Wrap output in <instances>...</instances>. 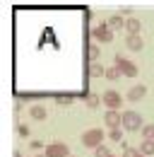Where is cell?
Here are the masks:
<instances>
[{
	"label": "cell",
	"mask_w": 154,
	"mask_h": 157,
	"mask_svg": "<svg viewBox=\"0 0 154 157\" xmlns=\"http://www.w3.org/2000/svg\"><path fill=\"white\" fill-rule=\"evenodd\" d=\"M79 140H82V145H84L87 150H96V147L106 145V143H104V140H106V133H104L101 128H87V131L79 136Z\"/></svg>",
	"instance_id": "obj_1"
},
{
	"label": "cell",
	"mask_w": 154,
	"mask_h": 157,
	"mask_svg": "<svg viewBox=\"0 0 154 157\" xmlns=\"http://www.w3.org/2000/svg\"><path fill=\"white\" fill-rule=\"evenodd\" d=\"M145 128V123H142V116L133 111V109H128V111H123V131H130V133H137V131H142Z\"/></svg>",
	"instance_id": "obj_2"
},
{
	"label": "cell",
	"mask_w": 154,
	"mask_h": 157,
	"mask_svg": "<svg viewBox=\"0 0 154 157\" xmlns=\"http://www.w3.org/2000/svg\"><path fill=\"white\" fill-rule=\"evenodd\" d=\"M113 65L120 70V75H125V78H137V73H140L137 63H133V60L125 58V56H116V58H113Z\"/></svg>",
	"instance_id": "obj_3"
},
{
	"label": "cell",
	"mask_w": 154,
	"mask_h": 157,
	"mask_svg": "<svg viewBox=\"0 0 154 157\" xmlns=\"http://www.w3.org/2000/svg\"><path fill=\"white\" fill-rule=\"evenodd\" d=\"M101 101H104V106H106V109L118 111V109L123 106V94H120L118 90H106V92L101 94Z\"/></svg>",
	"instance_id": "obj_4"
},
{
	"label": "cell",
	"mask_w": 154,
	"mask_h": 157,
	"mask_svg": "<svg viewBox=\"0 0 154 157\" xmlns=\"http://www.w3.org/2000/svg\"><path fill=\"white\" fill-rule=\"evenodd\" d=\"M92 36H94L96 41L108 44V41H113V29L108 27V22H99L96 27H92Z\"/></svg>",
	"instance_id": "obj_5"
},
{
	"label": "cell",
	"mask_w": 154,
	"mask_h": 157,
	"mask_svg": "<svg viewBox=\"0 0 154 157\" xmlns=\"http://www.w3.org/2000/svg\"><path fill=\"white\" fill-rule=\"evenodd\" d=\"M43 155L46 157H70V147H68L65 143L56 140V143H48V145H46Z\"/></svg>",
	"instance_id": "obj_6"
},
{
	"label": "cell",
	"mask_w": 154,
	"mask_h": 157,
	"mask_svg": "<svg viewBox=\"0 0 154 157\" xmlns=\"http://www.w3.org/2000/svg\"><path fill=\"white\" fill-rule=\"evenodd\" d=\"M104 123L108 126V131H111V128H123V111L106 109V111H104Z\"/></svg>",
	"instance_id": "obj_7"
},
{
	"label": "cell",
	"mask_w": 154,
	"mask_h": 157,
	"mask_svg": "<svg viewBox=\"0 0 154 157\" xmlns=\"http://www.w3.org/2000/svg\"><path fill=\"white\" fill-rule=\"evenodd\" d=\"M147 94V85H142V82H137L133 85L130 90H128V94H125V101H142Z\"/></svg>",
	"instance_id": "obj_8"
},
{
	"label": "cell",
	"mask_w": 154,
	"mask_h": 157,
	"mask_svg": "<svg viewBox=\"0 0 154 157\" xmlns=\"http://www.w3.org/2000/svg\"><path fill=\"white\" fill-rule=\"evenodd\" d=\"M125 46H128L130 51H142V48H145V41H142L140 34H128V36H125Z\"/></svg>",
	"instance_id": "obj_9"
},
{
	"label": "cell",
	"mask_w": 154,
	"mask_h": 157,
	"mask_svg": "<svg viewBox=\"0 0 154 157\" xmlns=\"http://www.w3.org/2000/svg\"><path fill=\"white\" fill-rule=\"evenodd\" d=\"M99 58H101L99 44H87V65H89V63H99Z\"/></svg>",
	"instance_id": "obj_10"
},
{
	"label": "cell",
	"mask_w": 154,
	"mask_h": 157,
	"mask_svg": "<svg viewBox=\"0 0 154 157\" xmlns=\"http://www.w3.org/2000/svg\"><path fill=\"white\" fill-rule=\"evenodd\" d=\"M87 75L89 78H106V68L101 63H89L87 65Z\"/></svg>",
	"instance_id": "obj_11"
},
{
	"label": "cell",
	"mask_w": 154,
	"mask_h": 157,
	"mask_svg": "<svg viewBox=\"0 0 154 157\" xmlns=\"http://www.w3.org/2000/svg\"><path fill=\"white\" fill-rule=\"evenodd\" d=\"M140 29H142L140 17H130V20H125V32H128V34H140Z\"/></svg>",
	"instance_id": "obj_12"
},
{
	"label": "cell",
	"mask_w": 154,
	"mask_h": 157,
	"mask_svg": "<svg viewBox=\"0 0 154 157\" xmlns=\"http://www.w3.org/2000/svg\"><path fill=\"white\" fill-rule=\"evenodd\" d=\"M29 116L34 118V121H43V118L48 116V111H46V109H43L41 104H34V106L29 109Z\"/></svg>",
	"instance_id": "obj_13"
},
{
	"label": "cell",
	"mask_w": 154,
	"mask_h": 157,
	"mask_svg": "<svg viewBox=\"0 0 154 157\" xmlns=\"http://www.w3.org/2000/svg\"><path fill=\"white\" fill-rule=\"evenodd\" d=\"M84 104H87L89 109H96V106H99V104H104V101H101V97H99V94L87 92V94H84Z\"/></svg>",
	"instance_id": "obj_14"
},
{
	"label": "cell",
	"mask_w": 154,
	"mask_h": 157,
	"mask_svg": "<svg viewBox=\"0 0 154 157\" xmlns=\"http://www.w3.org/2000/svg\"><path fill=\"white\" fill-rule=\"evenodd\" d=\"M106 22H108L111 29H125V20H123V15H111Z\"/></svg>",
	"instance_id": "obj_15"
},
{
	"label": "cell",
	"mask_w": 154,
	"mask_h": 157,
	"mask_svg": "<svg viewBox=\"0 0 154 157\" xmlns=\"http://www.w3.org/2000/svg\"><path fill=\"white\" fill-rule=\"evenodd\" d=\"M140 152L147 155V157H152L154 155V140H142V143H140Z\"/></svg>",
	"instance_id": "obj_16"
},
{
	"label": "cell",
	"mask_w": 154,
	"mask_h": 157,
	"mask_svg": "<svg viewBox=\"0 0 154 157\" xmlns=\"http://www.w3.org/2000/svg\"><path fill=\"white\" fill-rule=\"evenodd\" d=\"M108 140H113V143H123V128H111L108 131Z\"/></svg>",
	"instance_id": "obj_17"
},
{
	"label": "cell",
	"mask_w": 154,
	"mask_h": 157,
	"mask_svg": "<svg viewBox=\"0 0 154 157\" xmlns=\"http://www.w3.org/2000/svg\"><path fill=\"white\" fill-rule=\"evenodd\" d=\"M53 97L58 99V101H56L58 106H60V104H63V106H68V104H72V99H75V94H53Z\"/></svg>",
	"instance_id": "obj_18"
},
{
	"label": "cell",
	"mask_w": 154,
	"mask_h": 157,
	"mask_svg": "<svg viewBox=\"0 0 154 157\" xmlns=\"http://www.w3.org/2000/svg\"><path fill=\"white\" fill-rule=\"evenodd\" d=\"M118 78H120V70H118L116 65L106 68V80H118Z\"/></svg>",
	"instance_id": "obj_19"
},
{
	"label": "cell",
	"mask_w": 154,
	"mask_h": 157,
	"mask_svg": "<svg viewBox=\"0 0 154 157\" xmlns=\"http://www.w3.org/2000/svg\"><path fill=\"white\" fill-rule=\"evenodd\" d=\"M140 133H142V140H154V126H145Z\"/></svg>",
	"instance_id": "obj_20"
},
{
	"label": "cell",
	"mask_w": 154,
	"mask_h": 157,
	"mask_svg": "<svg viewBox=\"0 0 154 157\" xmlns=\"http://www.w3.org/2000/svg\"><path fill=\"white\" fill-rule=\"evenodd\" d=\"M94 157H111V150H108L106 145H101V147L94 150Z\"/></svg>",
	"instance_id": "obj_21"
},
{
	"label": "cell",
	"mask_w": 154,
	"mask_h": 157,
	"mask_svg": "<svg viewBox=\"0 0 154 157\" xmlns=\"http://www.w3.org/2000/svg\"><path fill=\"white\" fill-rule=\"evenodd\" d=\"M120 157H140V150H137V147H125Z\"/></svg>",
	"instance_id": "obj_22"
},
{
	"label": "cell",
	"mask_w": 154,
	"mask_h": 157,
	"mask_svg": "<svg viewBox=\"0 0 154 157\" xmlns=\"http://www.w3.org/2000/svg\"><path fill=\"white\" fill-rule=\"evenodd\" d=\"M17 133L22 138H27V136H29V126H27V123H19V126H17Z\"/></svg>",
	"instance_id": "obj_23"
},
{
	"label": "cell",
	"mask_w": 154,
	"mask_h": 157,
	"mask_svg": "<svg viewBox=\"0 0 154 157\" xmlns=\"http://www.w3.org/2000/svg\"><path fill=\"white\" fill-rule=\"evenodd\" d=\"M31 150H46V145L41 140H31Z\"/></svg>",
	"instance_id": "obj_24"
},
{
	"label": "cell",
	"mask_w": 154,
	"mask_h": 157,
	"mask_svg": "<svg viewBox=\"0 0 154 157\" xmlns=\"http://www.w3.org/2000/svg\"><path fill=\"white\" fill-rule=\"evenodd\" d=\"M12 157H22V152H19V150H15V152H12Z\"/></svg>",
	"instance_id": "obj_25"
},
{
	"label": "cell",
	"mask_w": 154,
	"mask_h": 157,
	"mask_svg": "<svg viewBox=\"0 0 154 157\" xmlns=\"http://www.w3.org/2000/svg\"><path fill=\"white\" fill-rule=\"evenodd\" d=\"M140 157H147V155H142V152H140Z\"/></svg>",
	"instance_id": "obj_26"
},
{
	"label": "cell",
	"mask_w": 154,
	"mask_h": 157,
	"mask_svg": "<svg viewBox=\"0 0 154 157\" xmlns=\"http://www.w3.org/2000/svg\"><path fill=\"white\" fill-rule=\"evenodd\" d=\"M36 157H46V155H36Z\"/></svg>",
	"instance_id": "obj_27"
},
{
	"label": "cell",
	"mask_w": 154,
	"mask_h": 157,
	"mask_svg": "<svg viewBox=\"0 0 154 157\" xmlns=\"http://www.w3.org/2000/svg\"><path fill=\"white\" fill-rule=\"evenodd\" d=\"M111 157H116V155H111Z\"/></svg>",
	"instance_id": "obj_28"
},
{
	"label": "cell",
	"mask_w": 154,
	"mask_h": 157,
	"mask_svg": "<svg viewBox=\"0 0 154 157\" xmlns=\"http://www.w3.org/2000/svg\"><path fill=\"white\" fill-rule=\"evenodd\" d=\"M70 157H72V155H70Z\"/></svg>",
	"instance_id": "obj_29"
}]
</instances>
